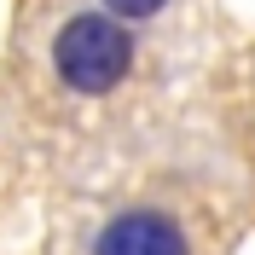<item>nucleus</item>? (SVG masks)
<instances>
[{
	"label": "nucleus",
	"instance_id": "f257e3e1",
	"mask_svg": "<svg viewBox=\"0 0 255 255\" xmlns=\"http://www.w3.org/2000/svg\"><path fill=\"white\" fill-rule=\"evenodd\" d=\"M128 58H133V41L116 17H70L52 41V64L76 93H111L128 76Z\"/></svg>",
	"mask_w": 255,
	"mask_h": 255
},
{
	"label": "nucleus",
	"instance_id": "f03ea898",
	"mask_svg": "<svg viewBox=\"0 0 255 255\" xmlns=\"http://www.w3.org/2000/svg\"><path fill=\"white\" fill-rule=\"evenodd\" d=\"M93 255H186V238L168 215H151V209H133V215H116L105 232H99Z\"/></svg>",
	"mask_w": 255,
	"mask_h": 255
},
{
	"label": "nucleus",
	"instance_id": "7ed1b4c3",
	"mask_svg": "<svg viewBox=\"0 0 255 255\" xmlns=\"http://www.w3.org/2000/svg\"><path fill=\"white\" fill-rule=\"evenodd\" d=\"M105 6H111L116 17H151V12H162V6H168V0H105Z\"/></svg>",
	"mask_w": 255,
	"mask_h": 255
}]
</instances>
